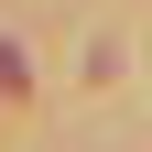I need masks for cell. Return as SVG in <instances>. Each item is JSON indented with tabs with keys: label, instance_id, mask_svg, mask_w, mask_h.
Listing matches in <instances>:
<instances>
[{
	"label": "cell",
	"instance_id": "6da1fadb",
	"mask_svg": "<svg viewBox=\"0 0 152 152\" xmlns=\"http://www.w3.org/2000/svg\"><path fill=\"white\" fill-rule=\"evenodd\" d=\"M33 76H22V44H0V98H22Z\"/></svg>",
	"mask_w": 152,
	"mask_h": 152
}]
</instances>
